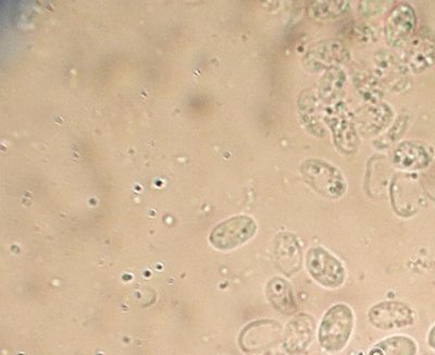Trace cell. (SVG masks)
<instances>
[{
  "instance_id": "2e32d148",
  "label": "cell",
  "mask_w": 435,
  "mask_h": 355,
  "mask_svg": "<svg viewBox=\"0 0 435 355\" xmlns=\"http://www.w3.org/2000/svg\"><path fill=\"white\" fill-rule=\"evenodd\" d=\"M345 72L341 68H332L324 72V77L319 83L318 96L320 101L329 103L337 101V96L340 95L346 83Z\"/></svg>"
},
{
  "instance_id": "8992f818",
  "label": "cell",
  "mask_w": 435,
  "mask_h": 355,
  "mask_svg": "<svg viewBox=\"0 0 435 355\" xmlns=\"http://www.w3.org/2000/svg\"><path fill=\"white\" fill-rule=\"evenodd\" d=\"M347 48L339 40H324L311 46L303 58V64L308 71L317 72L340 68L350 60Z\"/></svg>"
},
{
  "instance_id": "277c9868",
  "label": "cell",
  "mask_w": 435,
  "mask_h": 355,
  "mask_svg": "<svg viewBox=\"0 0 435 355\" xmlns=\"http://www.w3.org/2000/svg\"><path fill=\"white\" fill-rule=\"evenodd\" d=\"M306 267L318 284L329 289H337L345 281V269L342 262L324 247H313L308 251Z\"/></svg>"
},
{
  "instance_id": "4fadbf2b",
  "label": "cell",
  "mask_w": 435,
  "mask_h": 355,
  "mask_svg": "<svg viewBox=\"0 0 435 355\" xmlns=\"http://www.w3.org/2000/svg\"><path fill=\"white\" fill-rule=\"evenodd\" d=\"M276 262L278 267L284 273L291 275L300 269L302 262V249L300 242L295 236L289 234H281L276 240Z\"/></svg>"
},
{
  "instance_id": "ba28073f",
  "label": "cell",
  "mask_w": 435,
  "mask_h": 355,
  "mask_svg": "<svg viewBox=\"0 0 435 355\" xmlns=\"http://www.w3.org/2000/svg\"><path fill=\"white\" fill-rule=\"evenodd\" d=\"M405 64L414 73H422L435 62V35L429 29H422L407 42Z\"/></svg>"
},
{
  "instance_id": "5bb4252c",
  "label": "cell",
  "mask_w": 435,
  "mask_h": 355,
  "mask_svg": "<svg viewBox=\"0 0 435 355\" xmlns=\"http://www.w3.org/2000/svg\"><path fill=\"white\" fill-rule=\"evenodd\" d=\"M319 101L320 99L318 94H315L313 90H305L298 99V112L306 129L315 136H322L324 131L319 119L320 114H322V112L319 110Z\"/></svg>"
},
{
  "instance_id": "9a60e30c",
  "label": "cell",
  "mask_w": 435,
  "mask_h": 355,
  "mask_svg": "<svg viewBox=\"0 0 435 355\" xmlns=\"http://www.w3.org/2000/svg\"><path fill=\"white\" fill-rule=\"evenodd\" d=\"M267 295L271 304L282 314L291 315L296 312L298 308L292 288L284 279L274 278L270 280L267 286Z\"/></svg>"
},
{
  "instance_id": "6da1fadb",
  "label": "cell",
  "mask_w": 435,
  "mask_h": 355,
  "mask_svg": "<svg viewBox=\"0 0 435 355\" xmlns=\"http://www.w3.org/2000/svg\"><path fill=\"white\" fill-rule=\"evenodd\" d=\"M300 173L308 186L321 197L339 199L345 194V178L335 166L322 159H307L300 164Z\"/></svg>"
},
{
  "instance_id": "e0dca14e",
  "label": "cell",
  "mask_w": 435,
  "mask_h": 355,
  "mask_svg": "<svg viewBox=\"0 0 435 355\" xmlns=\"http://www.w3.org/2000/svg\"><path fill=\"white\" fill-rule=\"evenodd\" d=\"M356 88L367 101L370 103H380L383 97V85L378 77L367 72H358L354 75Z\"/></svg>"
},
{
  "instance_id": "ac0fdd59",
  "label": "cell",
  "mask_w": 435,
  "mask_h": 355,
  "mask_svg": "<svg viewBox=\"0 0 435 355\" xmlns=\"http://www.w3.org/2000/svg\"><path fill=\"white\" fill-rule=\"evenodd\" d=\"M348 5V1H313L309 7V14L315 19H337L347 12Z\"/></svg>"
},
{
  "instance_id": "7a4b0ae2",
  "label": "cell",
  "mask_w": 435,
  "mask_h": 355,
  "mask_svg": "<svg viewBox=\"0 0 435 355\" xmlns=\"http://www.w3.org/2000/svg\"><path fill=\"white\" fill-rule=\"evenodd\" d=\"M322 120L331 130L333 142L343 154H354L359 145L358 131L354 114L345 103L337 101L329 103L322 110Z\"/></svg>"
},
{
  "instance_id": "9c48e42d",
  "label": "cell",
  "mask_w": 435,
  "mask_h": 355,
  "mask_svg": "<svg viewBox=\"0 0 435 355\" xmlns=\"http://www.w3.org/2000/svg\"><path fill=\"white\" fill-rule=\"evenodd\" d=\"M374 75L381 84L394 92H401L408 86L409 71L405 62L388 51H381L374 57Z\"/></svg>"
},
{
  "instance_id": "52a82bcc",
  "label": "cell",
  "mask_w": 435,
  "mask_h": 355,
  "mask_svg": "<svg viewBox=\"0 0 435 355\" xmlns=\"http://www.w3.org/2000/svg\"><path fill=\"white\" fill-rule=\"evenodd\" d=\"M417 16L408 3H401L388 14L384 23V38L393 48L401 47L414 36Z\"/></svg>"
},
{
  "instance_id": "30bf717a",
  "label": "cell",
  "mask_w": 435,
  "mask_h": 355,
  "mask_svg": "<svg viewBox=\"0 0 435 355\" xmlns=\"http://www.w3.org/2000/svg\"><path fill=\"white\" fill-rule=\"evenodd\" d=\"M369 319L380 329L403 328L414 323L412 310L401 302H383L370 310Z\"/></svg>"
},
{
  "instance_id": "d6986e66",
  "label": "cell",
  "mask_w": 435,
  "mask_h": 355,
  "mask_svg": "<svg viewBox=\"0 0 435 355\" xmlns=\"http://www.w3.org/2000/svg\"><path fill=\"white\" fill-rule=\"evenodd\" d=\"M379 349L383 355H414L416 345L412 339L405 336H395L380 343Z\"/></svg>"
},
{
  "instance_id": "3957f363",
  "label": "cell",
  "mask_w": 435,
  "mask_h": 355,
  "mask_svg": "<svg viewBox=\"0 0 435 355\" xmlns=\"http://www.w3.org/2000/svg\"><path fill=\"white\" fill-rule=\"evenodd\" d=\"M354 314L345 304L330 308L319 328V342L329 352H339L347 345L353 332Z\"/></svg>"
},
{
  "instance_id": "7c38bea8",
  "label": "cell",
  "mask_w": 435,
  "mask_h": 355,
  "mask_svg": "<svg viewBox=\"0 0 435 355\" xmlns=\"http://www.w3.org/2000/svg\"><path fill=\"white\" fill-rule=\"evenodd\" d=\"M431 153L425 146L414 142L398 144L392 153V162L396 167L405 170L422 169L431 162Z\"/></svg>"
},
{
  "instance_id": "5b68a950",
  "label": "cell",
  "mask_w": 435,
  "mask_h": 355,
  "mask_svg": "<svg viewBox=\"0 0 435 355\" xmlns=\"http://www.w3.org/2000/svg\"><path fill=\"white\" fill-rule=\"evenodd\" d=\"M257 231V223L248 216H237L218 225L210 234V242L218 249H235L250 241Z\"/></svg>"
},
{
  "instance_id": "8fae6325",
  "label": "cell",
  "mask_w": 435,
  "mask_h": 355,
  "mask_svg": "<svg viewBox=\"0 0 435 355\" xmlns=\"http://www.w3.org/2000/svg\"><path fill=\"white\" fill-rule=\"evenodd\" d=\"M392 108L388 103H368L364 108L354 114L356 127L362 136H374L382 132L392 121Z\"/></svg>"
},
{
  "instance_id": "ffe728a7",
  "label": "cell",
  "mask_w": 435,
  "mask_h": 355,
  "mask_svg": "<svg viewBox=\"0 0 435 355\" xmlns=\"http://www.w3.org/2000/svg\"><path fill=\"white\" fill-rule=\"evenodd\" d=\"M407 123H408V119L406 117L398 118L396 120L395 125H393L388 132L386 133V136H384V138L381 140L384 144H392L393 142H395L396 140L401 138L405 132V129L407 127Z\"/></svg>"
}]
</instances>
